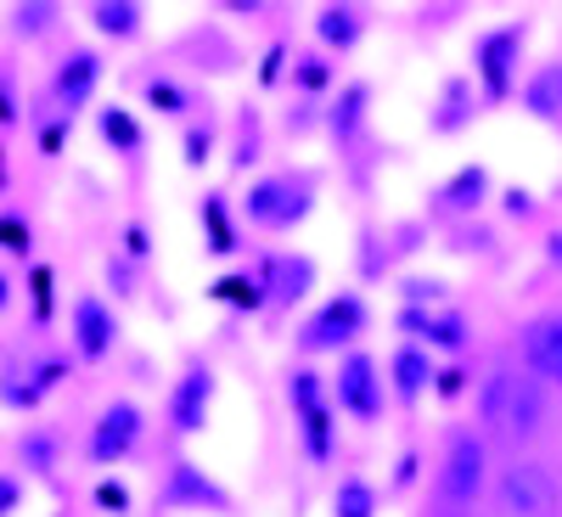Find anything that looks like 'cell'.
<instances>
[{"mask_svg":"<svg viewBox=\"0 0 562 517\" xmlns=\"http://www.w3.org/2000/svg\"><path fill=\"white\" fill-rule=\"evenodd\" d=\"M546 416V394L535 378H512V371H501V378L484 383V428L506 434V439H529L540 428Z\"/></svg>","mask_w":562,"mask_h":517,"instance_id":"obj_1","label":"cell"},{"mask_svg":"<svg viewBox=\"0 0 562 517\" xmlns=\"http://www.w3.org/2000/svg\"><path fill=\"white\" fill-rule=\"evenodd\" d=\"M557 479L535 461H512L501 473V512L506 517H557Z\"/></svg>","mask_w":562,"mask_h":517,"instance_id":"obj_2","label":"cell"},{"mask_svg":"<svg viewBox=\"0 0 562 517\" xmlns=\"http://www.w3.org/2000/svg\"><path fill=\"white\" fill-rule=\"evenodd\" d=\"M135 439H140V411H135L130 400H113V405L97 416V434H90V456H97L102 467H113V461H124V456L135 450Z\"/></svg>","mask_w":562,"mask_h":517,"instance_id":"obj_3","label":"cell"},{"mask_svg":"<svg viewBox=\"0 0 562 517\" xmlns=\"http://www.w3.org/2000/svg\"><path fill=\"white\" fill-rule=\"evenodd\" d=\"M113 338H119V321H113V310H108L97 293L74 299V349H79L85 360H102V355L113 349Z\"/></svg>","mask_w":562,"mask_h":517,"instance_id":"obj_4","label":"cell"},{"mask_svg":"<svg viewBox=\"0 0 562 517\" xmlns=\"http://www.w3.org/2000/svg\"><path fill=\"white\" fill-rule=\"evenodd\" d=\"M484 484V445L473 434H461L450 445V461H445V495L450 501H473Z\"/></svg>","mask_w":562,"mask_h":517,"instance_id":"obj_5","label":"cell"},{"mask_svg":"<svg viewBox=\"0 0 562 517\" xmlns=\"http://www.w3.org/2000/svg\"><path fill=\"white\" fill-rule=\"evenodd\" d=\"M360 321H366L360 299H338V304H326V310L310 321L304 344H310V349H333V344H344V338H355V333H360Z\"/></svg>","mask_w":562,"mask_h":517,"instance_id":"obj_6","label":"cell"},{"mask_svg":"<svg viewBox=\"0 0 562 517\" xmlns=\"http://www.w3.org/2000/svg\"><path fill=\"white\" fill-rule=\"evenodd\" d=\"M518 45H524L518 29H501V34H484L479 40V68H484V85L495 90V97L512 85V57H518Z\"/></svg>","mask_w":562,"mask_h":517,"instance_id":"obj_7","label":"cell"},{"mask_svg":"<svg viewBox=\"0 0 562 517\" xmlns=\"http://www.w3.org/2000/svg\"><path fill=\"white\" fill-rule=\"evenodd\" d=\"M524 355H529V366L540 371V378L562 383V315H551V321H535V326H529Z\"/></svg>","mask_w":562,"mask_h":517,"instance_id":"obj_8","label":"cell"},{"mask_svg":"<svg viewBox=\"0 0 562 517\" xmlns=\"http://www.w3.org/2000/svg\"><path fill=\"white\" fill-rule=\"evenodd\" d=\"M378 371H371V360L366 355H355L349 366H344V378H338V400L355 411V416H378L383 411V400H378Z\"/></svg>","mask_w":562,"mask_h":517,"instance_id":"obj_9","label":"cell"},{"mask_svg":"<svg viewBox=\"0 0 562 517\" xmlns=\"http://www.w3.org/2000/svg\"><path fill=\"white\" fill-rule=\"evenodd\" d=\"M209 371H192L180 389H175V405H169V416H175V428L180 434H198L203 428V416H209Z\"/></svg>","mask_w":562,"mask_h":517,"instance_id":"obj_10","label":"cell"},{"mask_svg":"<svg viewBox=\"0 0 562 517\" xmlns=\"http://www.w3.org/2000/svg\"><path fill=\"white\" fill-rule=\"evenodd\" d=\"M97 79H102V63L90 57V52H74V57L63 63V74H57V97H63V108H79L90 90H97Z\"/></svg>","mask_w":562,"mask_h":517,"instance_id":"obj_11","label":"cell"},{"mask_svg":"<svg viewBox=\"0 0 562 517\" xmlns=\"http://www.w3.org/2000/svg\"><path fill=\"white\" fill-rule=\"evenodd\" d=\"M164 495H169L175 506H180V501H192V506H203V501H209V506H225V495L198 473V467H175V479H169V490H164Z\"/></svg>","mask_w":562,"mask_h":517,"instance_id":"obj_12","label":"cell"},{"mask_svg":"<svg viewBox=\"0 0 562 517\" xmlns=\"http://www.w3.org/2000/svg\"><path fill=\"white\" fill-rule=\"evenodd\" d=\"M90 23L113 40H130L140 29V7H130V0H102V7H90Z\"/></svg>","mask_w":562,"mask_h":517,"instance_id":"obj_13","label":"cell"},{"mask_svg":"<svg viewBox=\"0 0 562 517\" xmlns=\"http://www.w3.org/2000/svg\"><path fill=\"white\" fill-rule=\"evenodd\" d=\"M394 378H400V394H422V383H434V371H428V355H416V349H400V360H394Z\"/></svg>","mask_w":562,"mask_h":517,"instance_id":"obj_14","label":"cell"},{"mask_svg":"<svg viewBox=\"0 0 562 517\" xmlns=\"http://www.w3.org/2000/svg\"><path fill=\"white\" fill-rule=\"evenodd\" d=\"M102 135L113 141L119 153H135V147H140V130H135V119H130L124 108H108V113H102Z\"/></svg>","mask_w":562,"mask_h":517,"instance_id":"obj_15","label":"cell"},{"mask_svg":"<svg viewBox=\"0 0 562 517\" xmlns=\"http://www.w3.org/2000/svg\"><path fill=\"white\" fill-rule=\"evenodd\" d=\"M52 23H57V7H45V0H34V7H12V29H18L23 40L45 34Z\"/></svg>","mask_w":562,"mask_h":517,"instance_id":"obj_16","label":"cell"},{"mask_svg":"<svg viewBox=\"0 0 562 517\" xmlns=\"http://www.w3.org/2000/svg\"><path fill=\"white\" fill-rule=\"evenodd\" d=\"M529 108H535V113H557V108H562V68H546V74L529 85Z\"/></svg>","mask_w":562,"mask_h":517,"instance_id":"obj_17","label":"cell"},{"mask_svg":"<svg viewBox=\"0 0 562 517\" xmlns=\"http://www.w3.org/2000/svg\"><path fill=\"white\" fill-rule=\"evenodd\" d=\"M310 276H315V270H310L304 259H281V265H276V293H281V299H304Z\"/></svg>","mask_w":562,"mask_h":517,"instance_id":"obj_18","label":"cell"},{"mask_svg":"<svg viewBox=\"0 0 562 517\" xmlns=\"http://www.w3.org/2000/svg\"><path fill=\"white\" fill-rule=\"evenodd\" d=\"M18 456H23V473H52V439L45 434H29L18 445Z\"/></svg>","mask_w":562,"mask_h":517,"instance_id":"obj_19","label":"cell"},{"mask_svg":"<svg viewBox=\"0 0 562 517\" xmlns=\"http://www.w3.org/2000/svg\"><path fill=\"white\" fill-rule=\"evenodd\" d=\"M355 34H360L355 12H321V40H333V45H355Z\"/></svg>","mask_w":562,"mask_h":517,"instance_id":"obj_20","label":"cell"},{"mask_svg":"<svg viewBox=\"0 0 562 517\" xmlns=\"http://www.w3.org/2000/svg\"><path fill=\"white\" fill-rule=\"evenodd\" d=\"M0 248H7V254H18V259L29 254V225H23V220H18L12 209L0 214Z\"/></svg>","mask_w":562,"mask_h":517,"instance_id":"obj_21","label":"cell"},{"mask_svg":"<svg viewBox=\"0 0 562 517\" xmlns=\"http://www.w3.org/2000/svg\"><path fill=\"white\" fill-rule=\"evenodd\" d=\"M333 506H338V517H371V490L366 484H344Z\"/></svg>","mask_w":562,"mask_h":517,"instance_id":"obj_22","label":"cell"},{"mask_svg":"<svg viewBox=\"0 0 562 517\" xmlns=\"http://www.w3.org/2000/svg\"><path fill=\"white\" fill-rule=\"evenodd\" d=\"M23 506V479L18 473H0V517H12Z\"/></svg>","mask_w":562,"mask_h":517,"instance_id":"obj_23","label":"cell"},{"mask_svg":"<svg viewBox=\"0 0 562 517\" xmlns=\"http://www.w3.org/2000/svg\"><path fill=\"white\" fill-rule=\"evenodd\" d=\"M416 326H428L434 344H450V349L461 344V326H456V321H416Z\"/></svg>","mask_w":562,"mask_h":517,"instance_id":"obj_24","label":"cell"},{"mask_svg":"<svg viewBox=\"0 0 562 517\" xmlns=\"http://www.w3.org/2000/svg\"><path fill=\"white\" fill-rule=\"evenodd\" d=\"M34 310L52 315V270H34Z\"/></svg>","mask_w":562,"mask_h":517,"instance_id":"obj_25","label":"cell"},{"mask_svg":"<svg viewBox=\"0 0 562 517\" xmlns=\"http://www.w3.org/2000/svg\"><path fill=\"white\" fill-rule=\"evenodd\" d=\"M231 304H259V288H254V281H225V288H220Z\"/></svg>","mask_w":562,"mask_h":517,"instance_id":"obj_26","label":"cell"},{"mask_svg":"<svg viewBox=\"0 0 562 517\" xmlns=\"http://www.w3.org/2000/svg\"><path fill=\"white\" fill-rule=\"evenodd\" d=\"M97 501H102L108 512H124V490H119V484H102V490H97Z\"/></svg>","mask_w":562,"mask_h":517,"instance_id":"obj_27","label":"cell"},{"mask_svg":"<svg viewBox=\"0 0 562 517\" xmlns=\"http://www.w3.org/2000/svg\"><path fill=\"white\" fill-rule=\"evenodd\" d=\"M7 299H12V288H7V276H0V310H7Z\"/></svg>","mask_w":562,"mask_h":517,"instance_id":"obj_28","label":"cell"},{"mask_svg":"<svg viewBox=\"0 0 562 517\" xmlns=\"http://www.w3.org/2000/svg\"><path fill=\"white\" fill-rule=\"evenodd\" d=\"M551 259H557V265H562V237H551Z\"/></svg>","mask_w":562,"mask_h":517,"instance_id":"obj_29","label":"cell"}]
</instances>
